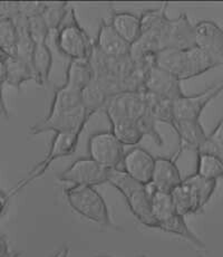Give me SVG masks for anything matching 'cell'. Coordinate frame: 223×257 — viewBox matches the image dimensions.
<instances>
[{"mask_svg":"<svg viewBox=\"0 0 223 257\" xmlns=\"http://www.w3.org/2000/svg\"><path fill=\"white\" fill-rule=\"evenodd\" d=\"M111 25L120 34V36L131 45L135 44L142 35L141 16H136L134 14L126 12H113Z\"/></svg>","mask_w":223,"mask_h":257,"instance_id":"cell-20","label":"cell"},{"mask_svg":"<svg viewBox=\"0 0 223 257\" xmlns=\"http://www.w3.org/2000/svg\"><path fill=\"white\" fill-rule=\"evenodd\" d=\"M17 29L11 19H0V51L8 56L17 57Z\"/></svg>","mask_w":223,"mask_h":257,"instance_id":"cell-29","label":"cell"},{"mask_svg":"<svg viewBox=\"0 0 223 257\" xmlns=\"http://www.w3.org/2000/svg\"><path fill=\"white\" fill-rule=\"evenodd\" d=\"M172 127L174 128L180 140V151L193 150L197 153L203 143L205 142L207 135L200 121L174 120Z\"/></svg>","mask_w":223,"mask_h":257,"instance_id":"cell-18","label":"cell"},{"mask_svg":"<svg viewBox=\"0 0 223 257\" xmlns=\"http://www.w3.org/2000/svg\"><path fill=\"white\" fill-rule=\"evenodd\" d=\"M194 45L223 64V29L212 21L194 25Z\"/></svg>","mask_w":223,"mask_h":257,"instance_id":"cell-13","label":"cell"},{"mask_svg":"<svg viewBox=\"0 0 223 257\" xmlns=\"http://www.w3.org/2000/svg\"><path fill=\"white\" fill-rule=\"evenodd\" d=\"M53 65V54L47 43L35 44L32 67L36 81L39 85H45L48 81Z\"/></svg>","mask_w":223,"mask_h":257,"instance_id":"cell-22","label":"cell"},{"mask_svg":"<svg viewBox=\"0 0 223 257\" xmlns=\"http://www.w3.org/2000/svg\"><path fill=\"white\" fill-rule=\"evenodd\" d=\"M215 188L216 180L206 179L196 172L187 176L171 192L176 212L185 217L201 211L211 199Z\"/></svg>","mask_w":223,"mask_h":257,"instance_id":"cell-3","label":"cell"},{"mask_svg":"<svg viewBox=\"0 0 223 257\" xmlns=\"http://www.w3.org/2000/svg\"><path fill=\"white\" fill-rule=\"evenodd\" d=\"M67 3H57V4H46L42 16L46 23L51 35L55 36L59 29L63 26V22L67 16ZM49 35V36H51Z\"/></svg>","mask_w":223,"mask_h":257,"instance_id":"cell-30","label":"cell"},{"mask_svg":"<svg viewBox=\"0 0 223 257\" xmlns=\"http://www.w3.org/2000/svg\"><path fill=\"white\" fill-rule=\"evenodd\" d=\"M155 159L156 158L143 148H133L124 157L123 170L135 180L148 186L152 182Z\"/></svg>","mask_w":223,"mask_h":257,"instance_id":"cell-14","label":"cell"},{"mask_svg":"<svg viewBox=\"0 0 223 257\" xmlns=\"http://www.w3.org/2000/svg\"><path fill=\"white\" fill-rule=\"evenodd\" d=\"M89 158L107 169H120L123 165L124 145L112 131H103L92 135L88 139Z\"/></svg>","mask_w":223,"mask_h":257,"instance_id":"cell-8","label":"cell"},{"mask_svg":"<svg viewBox=\"0 0 223 257\" xmlns=\"http://www.w3.org/2000/svg\"><path fill=\"white\" fill-rule=\"evenodd\" d=\"M144 91V90H143ZM145 97L147 102L148 110L151 115L156 122L167 123L171 126L174 123V114H173V101L156 96L154 94H151L146 91Z\"/></svg>","mask_w":223,"mask_h":257,"instance_id":"cell-26","label":"cell"},{"mask_svg":"<svg viewBox=\"0 0 223 257\" xmlns=\"http://www.w3.org/2000/svg\"><path fill=\"white\" fill-rule=\"evenodd\" d=\"M0 257H18V254H14L9 250L7 240L4 236L0 239Z\"/></svg>","mask_w":223,"mask_h":257,"instance_id":"cell-32","label":"cell"},{"mask_svg":"<svg viewBox=\"0 0 223 257\" xmlns=\"http://www.w3.org/2000/svg\"><path fill=\"white\" fill-rule=\"evenodd\" d=\"M107 182L121 192L132 214L148 228H157L152 214L150 187L128 176L123 169L108 170Z\"/></svg>","mask_w":223,"mask_h":257,"instance_id":"cell-2","label":"cell"},{"mask_svg":"<svg viewBox=\"0 0 223 257\" xmlns=\"http://www.w3.org/2000/svg\"><path fill=\"white\" fill-rule=\"evenodd\" d=\"M81 135L82 133H56L55 137L53 138L52 145L49 147L47 155L29 171V174L24 180L17 184V186L13 188L8 194H6L7 198L11 199L13 196H16L25 187H27L35 180L43 177L53 162H55L57 159L72 156L77 149Z\"/></svg>","mask_w":223,"mask_h":257,"instance_id":"cell-5","label":"cell"},{"mask_svg":"<svg viewBox=\"0 0 223 257\" xmlns=\"http://www.w3.org/2000/svg\"><path fill=\"white\" fill-rule=\"evenodd\" d=\"M219 65L210 54L196 46L190 49L164 48L155 56V66L173 74L180 81L196 77Z\"/></svg>","mask_w":223,"mask_h":257,"instance_id":"cell-1","label":"cell"},{"mask_svg":"<svg viewBox=\"0 0 223 257\" xmlns=\"http://www.w3.org/2000/svg\"><path fill=\"white\" fill-rule=\"evenodd\" d=\"M106 115L111 122L112 132L124 146H135L145 136L138 122L133 118L117 114Z\"/></svg>","mask_w":223,"mask_h":257,"instance_id":"cell-19","label":"cell"},{"mask_svg":"<svg viewBox=\"0 0 223 257\" xmlns=\"http://www.w3.org/2000/svg\"><path fill=\"white\" fill-rule=\"evenodd\" d=\"M161 49H190L194 47V26L186 14H180L175 19L167 18L160 39Z\"/></svg>","mask_w":223,"mask_h":257,"instance_id":"cell-11","label":"cell"},{"mask_svg":"<svg viewBox=\"0 0 223 257\" xmlns=\"http://www.w3.org/2000/svg\"><path fill=\"white\" fill-rule=\"evenodd\" d=\"M55 43L58 51L71 61L89 59L94 49L91 37L78 24L73 8H71V22L63 25L59 29L55 36Z\"/></svg>","mask_w":223,"mask_h":257,"instance_id":"cell-6","label":"cell"},{"mask_svg":"<svg viewBox=\"0 0 223 257\" xmlns=\"http://www.w3.org/2000/svg\"><path fill=\"white\" fill-rule=\"evenodd\" d=\"M158 229L165 231V233L181 236L184 239L189 240L193 245L199 247V248H204V244H203V241L194 233H193V231L189 228V226L186 225V222L184 220V216L176 214L173 218L160 225Z\"/></svg>","mask_w":223,"mask_h":257,"instance_id":"cell-27","label":"cell"},{"mask_svg":"<svg viewBox=\"0 0 223 257\" xmlns=\"http://www.w3.org/2000/svg\"><path fill=\"white\" fill-rule=\"evenodd\" d=\"M181 82L173 74L161 70L157 66H153L146 74L143 90L162 98L175 101L176 98L184 95L181 88Z\"/></svg>","mask_w":223,"mask_h":257,"instance_id":"cell-12","label":"cell"},{"mask_svg":"<svg viewBox=\"0 0 223 257\" xmlns=\"http://www.w3.org/2000/svg\"><path fill=\"white\" fill-rule=\"evenodd\" d=\"M223 92V82L205 88L195 95H182L173 101L174 120L200 121V116L206 105Z\"/></svg>","mask_w":223,"mask_h":257,"instance_id":"cell-10","label":"cell"},{"mask_svg":"<svg viewBox=\"0 0 223 257\" xmlns=\"http://www.w3.org/2000/svg\"><path fill=\"white\" fill-rule=\"evenodd\" d=\"M65 195L69 206L78 215L98 225L113 227L106 202L95 187L74 185L67 188Z\"/></svg>","mask_w":223,"mask_h":257,"instance_id":"cell-4","label":"cell"},{"mask_svg":"<svg viewBox=\"0 0 223 257\" xmlns=\"http://www.w3.org/2000/svg\"><path fill=\"white\" fill-rule=\"evenodd\" d=\"M2 54L0 58V82L19 88L22 84L31 80H35L32 66L18 57H13Z\"/></svg>","mask_w":223,"mask_h":257,"instance_id":"cell-17","label":"cell"},{"mask_svg":"<svg viewBox=\"0 0 223 257\" xmlns=\"http://www.w3.org/2000/svg\"><path fill=\"white\" fill-rule=\"evenodd\" d=\"M111 96L105 91L101 83L96 81L95 78L91 82V84L83 91L82 101L83 105L85 106L89 112L93 114L100 110H105L107 102L110 101Z\"/></svg>","mask_w":223,"mask_h":257,"instance_id":"cell-25","label":"cell"},{"mask_svg":"<svg viewBox=\"0 0 223 257\" xmlns=\"http://www.w3.org/2000/svg\"><path fill=\"white\" fill-rule=\"evenodd\" d=\"M197 153L213 155L223 160V115L210 135H207L205 142L203 143Z\"/></svg>","mask_w":223,"mask_h":257,"instance_id":"cell-31","label":"cell"},{"mask_svg":"<svg viewBox=\"0 0 223 257\" xmlns=\"http://www.w3.org/2000/svg\"><path fill=\"white\" fill-rule=\"evenodd\" d=\"M151 190V207L152 214L157 224V229L163 222L173 218L177 212L175 210L172 195L168 192L155 190L151 185H148Z\"/></svg>","mask_w":223,"mask_h":257,"instance_id":"cell-23","label":"cell"},{"mask_svg":"<svg viewBox=\"0 0 223 257\" xmlns=\"http://www.w3.org/2000/svg\"><path fill=\"white\" fill-rule=\"evenodd\" d=\"M95 47L103 55L113 58H125L130 57L131 44L120 36L111 23L102 21L96 37Z\"/></svg>","mask_w":223,"mask_h":257,"instance_id":"cell-15","label":"cell"},{"mask_svg":"<svg viewBox=\"0 0 223 257\" xmlns=\"http://www.w3.org/2000/svg\"><path fill=\"white\" fill-rule=\"evenodd\" d=\"M108 170L92 158H79L57 176V179L78 186L95 187L107 182Z\"/></svg>","mask_w":223,"mask_h":257,"instance_id":"cell-9","label":"cell"},{"mask_svg":"<svg viewBox=\"0 0 223 257\" xmlns=\"http://www.w3.org/2000/svg\"><path fill=\"white\" fill-rule=\"evenodd\" d=\"M222 178H223V177H222Z\"/></svg>","mask_w":223,"mask_h":257,"instance_id":"cell-34","label":"cell"},{"mask_svg":"<svg viewBox=\"0 0 223 257\" xmlns=\"http://www.w3.org/2000/svg\"><path fill=\"white\" fill-rule=\"evenodd\" d=\"M183 178L176 166V161L171 158L158 157L155 159V168L153 172L151 186L155 190L171 192L181 185Z\"/></svg>","mask_w":223,"mask_h":257,"instance_id":"cell-16","label":"cell"},{"mask_svg":"<svg viewBox=\"0 0 223 257\" xmlns=\"http://www.w3.org/2000/svg\"><path fill=\"white\" fill-rule=\"evenodd\" d=\"M79 105H83L82 92L72 90V88L63 85L55 91L47 115H56Z\"/></svg>","mask_w":223,"mask_h":257,"instance_id":"cell-24","label":"cell"},{"mask_svg":"<svg viewBox=\"0 0 223 257\" xmlns=\"http://www.w3.org/2000/svg\"><path fill=\"white\" fill-rule=\"evenodd\" d=\"M93 80L94 71L89 59H75L69 62L64 85L83 93Z\"/></svg>","mask_w":223,"mask_h":257,"instance_id":"cell-21","label":"cell"},{"mask_svg":"<svg viewBox=\"0 0 223 257\" xmlns=\"http://www.w3.org/2000/svg\"><path fill=\"white\" fill-rule=\"evenodd\" d=\"M196 174L206 179L217 180V178L223 177V160L213 155L197 153Z\"/></svg>","mask_w":223,"mask_h":257,"instance_id":"cell-28","label":"cell"},{"mask_svg":"<svg viewBox=\"0 0 223 257\" xmlns=\"http://www.w3.org/2000/svg\"><path fill=\"white\" fill-rule=\"evenodd\" d=\"M93 115L84 105L71 108L56 115H46L43 121L31 127V135H41L45 132L56 133H82Z\"/></svg>","mask_w":223,"mask_h":257,"instance_id":"cell-7","label":"cell"},{"mask_svg":"<svg viewBox=\"0 0 223 257\" xmlns=\"http://www.w3.org/2000/svg\"><path fill=\"white\" fill-rule=\"evenodd\" d=\"M68 255H69L68 247H63L62 249H59L57 253L54 255V257H68Z\"/></svg>","mask_w":223,"mask_h":257,"instance_id":"cell-33","label":"cell"}]
</instances>
